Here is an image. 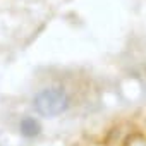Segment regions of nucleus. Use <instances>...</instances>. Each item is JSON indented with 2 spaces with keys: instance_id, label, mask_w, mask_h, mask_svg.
I'll return each mask as SVG.
<instances>
[{
  "instance_id": "f257e3e1",
  "label": "nucleus",
  "mask_w": 146,
  "mask_h": 146,
  "mask_svg": "<svg viewBox=\"0 0 146 146\" xmlns=\"http://www.w3.org/2000/svg\"><path fill=\"white\" fill-rule=\"evenodd\" d=\"M69 108V96L62 88H45L35 96V110L43 117H57Z\"/></svg>"
},
{
  "instance_id": "f03ea898",
  "label": "nucleus",
  "mask_w": 146,
  "mask_h": 146,
  "mask_svg": "<svg viewBox=\"0 0 146 146\" xmlns=\"http://www.w3.org/2000/svg\"><path fill=\"white\" fill-rule=\"evenodd\" d=\"M19 131H21V134L24 137H35V136L40 134L41 125L35 117H24L21 120V124H19Z\"/></svg>"
}]
</instances>
